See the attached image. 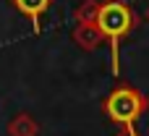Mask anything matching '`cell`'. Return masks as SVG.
Returning <instances> with one entry per match:
<instances>
[{"mask_svg": "<svg viewBox=\"0 0 149 136\" xmlns=\"http://www.w3.org/2000/svg\"><path fill=\"white\" fill-rule=\"evenodd\" d=\"M97 26H100V31L105 37H110V42L115 47L118 39L131 29V10H128V5H123L118 0L102 5L100 13H97Z\"/></svg>", "mask_w": 149, "mask_h": 136, "instance_id": "obj_1", "label": "cell"}, {"mask_svg": "<svg viewBox=\"0 0 149 136\" xmlns=\"http://www.w3.org/2000/svg\"><path fill=\"white\" fill-rule=\"evenodd\" d=\"M139 113H141V100H139L136 92H131V89H118V92L110 94V100H107V115H110L115 123L126 126L128 136H136L134 134V121H136Z\"/></svg>", "mask_w": 149, "mask_h": 136, "instance_id": "obj_2", "label": "cell"}, {"mask_svg": "<svg viewBox=\"0 0 149 136\" xmlns=\"http://www.w3.org/2000/svg\"><path fill=\"white\" fill-rule=\"evenodd\" d=\"M47 3L50 0H16V5H18V10H24V13H29L34 21L42 16V10L47 8Z\"/></svg>", "mask_w": 149, "mask_h": 136, "instance_id": "obj_3", "label": "cell"}]
</instances>
